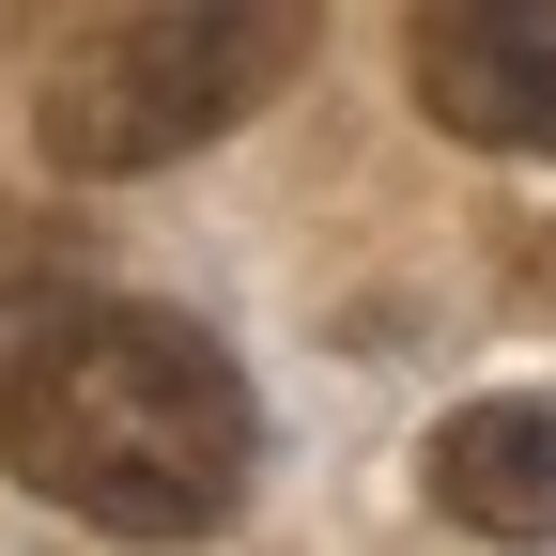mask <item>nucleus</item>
I'll return each mask as SVG.
<instances>
[{
    "label": "nucleus",
    "instance_id": "1",
    "mask_svg": "<svg viewBox=\"0 0 556 556\" xmlns=\"http://www.w3.org/2000/svg\"><path fill=\"white\" fill-rule=\"evenodd\" d=\"M0 464H16V495L78 510L109 541H201V526H232L263 417H248V371L186 309L62 294L0 356Z\"/></svg>",
    "mask_w": 556,
    "mask_h": 556
},
{
    "label": "nucleus",
    "instance_id": "2",
    "mask_svg": "<svg viewBox=\"0 0 556 556\" xmlns=\"http://www.w3.org/2000/svg\"><path fill=\"white\" fill-rule=\"evenodd\" d=\"M309 47H325V0H139V16H109L78 62H47L31 139H47V170H78V186L170 170L201 139H232L248 109H278Z\"/></svg>",
    "mask_w": 556,
    "mask_h": 556
},
{
    "label": "nucleus",
    "instance_id": "3",
    "mask_svg": "<svg viewBox=\"0 0 556 556\" xmlns=\"http://www.w3.org/2000/svg\"><path fill=\"white\" fill-rule=\"evenodd\" d=\"M402 78L464 155H556V0H417Z\"/></svg>",
    "mask_w": 556,
    "mask_h": 556
},
{
    "label": "nucleus",
    "instance_id": "4",
    "mask_svg": "<svg viewBox=\"0 0 556 556\" xmlns=\"http://www.w3.org/2000/svg\"><path fill=\"white\" fill-rule=\"evenodd\" d=\"M417 495H433L464 541H556V402L541 387L464 402L448 433L417 448Z\"/></svg>",
    "mask_w": 556,
    "mask_h": 556
}]
</instances>
